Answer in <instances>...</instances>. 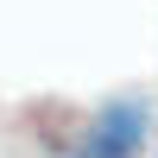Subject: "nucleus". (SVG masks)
Segmentation results:
<instances>
[{
	"label": "nucleus",
	"instance_id": "1",
	"mask_svg": "<svg viewBox=\"0 0 158 158\" xmlns=\"http://www.w3.org/2000/svg\"><path fill=\"white\" fill-rule=\"evenodd\" d=\"M139 152H146V108L139 101H108L82 158H139Z\"/></svg>",
	"mask_w": 158,
	"mask_h": 158
}]
</instances>
